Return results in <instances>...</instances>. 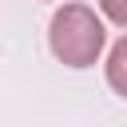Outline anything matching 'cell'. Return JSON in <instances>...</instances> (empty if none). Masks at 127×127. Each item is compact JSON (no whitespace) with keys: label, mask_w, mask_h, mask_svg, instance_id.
<instances>
[{"label":"cell","mask_w":127,"mask_h":127,"mask_svg":"<svg viewBox=\"0 0 127 127\" xmlns=\"http://www.w3.org/2000/svg\"><path fill=\"white\" fill-rule=\"evenodd\" d=\"M99 8H103V16H107L111 24L127 28V0H99Z\"/></svg>","instance_id":"obj_3"},{"label":"cell","mask_w":127,"mask_h":127,"mask_svg":"<svg viewBox=\"0 0 127 127\" xmlns=\"http://www.w3.org/2000/svg\"><path fill=\"white\" fill-rule=\"evenodd\" d=\"M107 83H111V91H119L127 99V36H119L107 52Z\"/></svg>","instance_id":"obj_2"},{"label":"cell","mask_w":127,"mask_h":127,"mask_svg":"<svg viewBox=\"0 0 127 127\" xmlns=\"http://www.w3.org/2000/svg\"><path fill=\"white\" fill-rule=\"evenodd\" d=\"M48 44H52V56L60 64L91 67L107 44V32H103V20L87 4H64L48 24Z\"/></svg>","instance_id":"obj_1"}]
</instances>
